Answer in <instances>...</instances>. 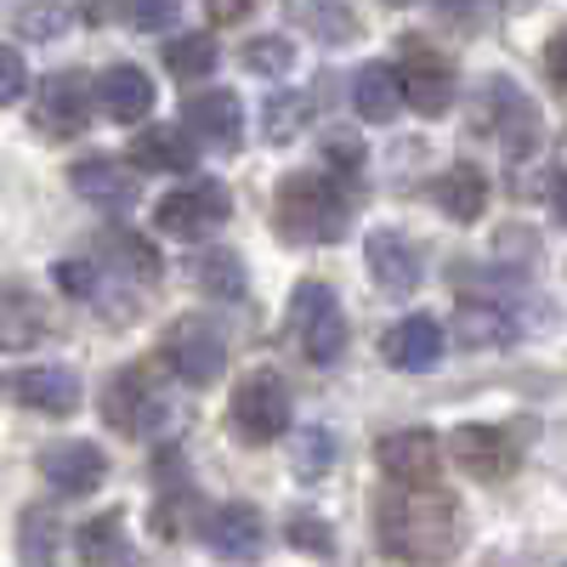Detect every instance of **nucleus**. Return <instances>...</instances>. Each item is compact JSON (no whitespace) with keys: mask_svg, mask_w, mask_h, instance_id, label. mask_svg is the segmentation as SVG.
Listing matches in <instances>:
<instances>
[{"mask_svg":"<svg viewBox=\"0 0 567 567\" xmlns=\"http://www.w3.org/2000/svg\"><path fill=\"white\" fill-rule=\"evenodd\" d=\"M40 477L63 499L91 494V488H103V477H109V454L97 443H52V449H40Z\"/></svg>","mask_w":567,"mask_h":567,"instance_id":"ddd939ff","label":"nucleus"},{"mask_svg":"<svg viewBox=\"0 0 567 567\" xmlns=\"http://www.w3.org/2000/svg\"><path fill=\"white\" fill-rule=\"evenodd\" d=\"M97 109L114 125H142L154 114V80L142 74L136 63H109L103 80H97Z\"/></svg>","mask_w":567,"mask_h":567,"instance_id":"f3484780","label":"nucleus"},{"mask_svg":"<svg viewBox=\"0 0 567 567\" xmlns=\"http://www.w3.org/2000/svg\"><path fill=\"white\" fill-rule=\"evenodd\" d=\"M403 97H409L414 114H443L449 97H454V69H449V58L414 45V52L403 58Z\"/></svg>","mask_w":567,"mask_h":567,"instance_id":"aec40b11","label":"nucleus"},{"mask_svg":"<svg viewBox=\"0 0 567 567\" xmlns=\"http://www.w3.org/2000/svg\"><path fill=\"white\" fill-rule=\"evenodd\" d=\"M290 465H296V477H323V471L336 465V432H329V425H307L296 437Z\"/></svg>","mask_w":567,"mask_h":567,"instance_id":"c85d7f7f","label":"nucleus"},{"mask_svg":"<svg viewBox=\"0 0 567 567\" xmlns=\"http://www.w3.org/2000/svg\"><path fill=\"white\" fill-rule=\"evenodd\" d=\"M267 120V142H296L301 125H312V91H278L261 109Z\"/></svg>","mask_w":567,"mask_h":567,"instance_id":"bb28decb","label":"nucleus"},{"mask_svg":"<svg viewBox=\"0 0 567 567\" xmlns=\"http://www.w3.org/2000/svg\"><path fill=\"white\" fill-rule=\"evenodd\" d=\"M7 398L23 403V409H40V414H74L80 409V381L58 363H29V369H12L7 374Z\"/></svg>","mask_w":567,"mask_h":567,"instance_id":"2eb2a0df","label":"nucleus"},{"mask_svg":"<svg viewBox=\"0 0 567 567\" xmlns=\"http://www.w3.org/2000/svg\"><path fill=\"white\" fill-rule=\"evenodd\" d=\"M109 250L120 256L125 272H142V278H159V256L136 239V233H109Z\"/></svg>","mask_w":567,"mask_h":567,"instance_id":"473e14b6","label":"nucleus"},{"mask_svg":"<svg viewBox=\"0 0 567 567\" xmlns=\"http://www.w3.org/2000/svg\"><path fill=\"white\" fill-rule=\"evenodd\" d=\"M449 460L460 471H471L477 483H494V477H511L516 471V443H511V432H499V425H454Z\"/></svg>","mask_w":567,"mask_h":567,"instance_id":"f8f14e48","label":"nucleus"},{"mask_svg":"<svg viewBox=\"0 0 567 567\" xmlns=\"http://www.w3.org/2000/svg\"><path fill=\"white\" fill-rule=\"evenodd\" d=\"M386 7H409V0H386Z\"/></svg>","mask_w":567,"mask_h":567,"instance_id":"a19ab883","label":"nucleus"},{"mask_svg":"<svg viewBox=\"0 0 567 567\" xmlns=\"http://www.w3.org/2000/svg\"><path fill=\"white\" fill-rule=\"evenodd\" d=\"M159 352H165L171 374H176V381H187V386H210L216 374L227 369V341H221V329H216L210 318H199V312L176 318V323L165 329Z\"/></svg>","mask_w":567,"mask_h":567,"instance_id":"39448f33","label":"nucleus"},{"mask_svg":"<svg viewBox=\"0 0 567 567\" xmlns=\"http://www.w3.org/2000/svg\"><path fill=\"white\" fill-rule=\"evenodd\" d=\"M550 210H556V216H561V227H567V171L550 182Z\"/></svg>","mask_w":567,"mask_h":567,"instance_id":"58836bf2","label":"nucleus"},{"mask_svg":"<svg viewBox=\"0 0 567 567\" xmlns=\"http://www.w3.org/2000/svg\"><path fill=\"white\" fill-rule=\"evenodd\" d=\"M131 165L154 171V176H182V171H199V148L176 125H142L131 136Z\"/></svg>","mask_w":567,"mask_h":567,"instance_id":"6ab92c4d","label":"nucleus"},{"mask_svg":"<svg viewBox=\"0 0 567 567\" xmlns=\"http://www.w3.org/2000/svg\"><path fill=\"white\" fill-rule=\"evenodd\" d=\"M245 7H250V0H210V12H216L221 23H227V18H239Z\"/></svg>","mask_w":567,"mask_h":567,"instance_id":"ea45409f","label":"nucleus"},{"mask_svg":"<svg viewBox=\"0 0 567 567\" xmlns=\"http://www.w3.org/2000/svg\"><path fill=\"white\" fill-rule=\"evenodd\" d=\"M437 205H443V216L449 221H460V227H471L483 210H488V176L471 165V159H460V165H449V176L437 182Z\"/></svg>","mask_w":567,"mask_h":567,"instance_id":"b1692460","label":"nucleus"},{"mask_svg":"<svg viewBox=\"0 0 567 567\" xmlns=\"http://www.w3.org/2000/svg\"><path fill=\"white\" fill-rule=\"evenodd\" d=\"M63 23H69L63 0H29V7L12 12V34H23V40H52V34H63Z\"/></svg>","mask_w":567,"mask_h":567,"instance_id":"c756f323","label":"nucleus"},{"mask_svg":"<svg viewBox=\"0 0 567 567\" xmlns=\"http://www.w3.org/2000/svg\"><path fill=\"white\" fill-rule=\"evenodd\" d=\"M23 528H34L40 539H23L18 556H23V561H52V545H58V539H52V528H58L52 516H45V511H29V516H23Z\"/></svg>","mask_w":567,"mask_h":567,"instance_id":"f704fd0d","label":"nucleus"},{"mask_svg":"<svg viewBox=\"0 0 567 567\" xmlns=\"http://www.w3.org/2000/svg\"><path fill=\"white\" fill-rule=\"evenodd\" d=\"M109 420L120 425V432L154 437V432H165V420H171V398L154 392L136 369H120L114 381H109Z\"/></svg>","mask_w":567,"mask_h":567,"instance_id":"4468645a","label":"nucleus"},{"mask_svg":"<svg viewBox=\"0 0 567 567\" xmlns=\"http://www.w3.org/2000/svg\"><path fill=\"white\" fill-rule=\"evenodd\" d=\"M477 125L494 131L511 154H523L528 142L539 136V109H534L511 80H488V85H483V97H477Z\"/></svg>","mask_w":567,"mask_h":567,"instance_id":"1a4fd4ad","label":"nucleus"},{"mask_svg":"<svg viewBox=\"0 0 567 567\" xmlns=\"http://www.w3.org/2000/svg\"><path fill=\"white\" fill-rule=\"evenodd\" d=\"M58 284L69 296H97V267L91 261H58Z\"/></svg>","mask_w":567,"mask_h":567,"instance_id":"e433bc0d","label":"nucleus"},{"mask_svg":"<svg viewBox=\"0 0 567 567\" xmlns=\"http://www.w3.org/2000/svg\"><path fill=\"white\" fill-rule=\"evenodd\" d=\"M205 539L216 556H233V561H250L267 539V523H261V511L256 505H221L210 511V523H205Z\"/></svg>","mask_w":567,"mask_h":567,"instance_id":"412c9836","label":"nucleus"},{"mask_svg":"<svg viewBox=\"0 0 567 567\" xmlns=\"http://www.w3.org/2000/svg\"><path fill=\"white\" fill-rule=\"evenodd\" d=\"M284 534H290V545L307 550V556H336V534H329V523L312 511H296L290 523H284Z\"/></svg>","mask_w":567,"mask_h":567,"instance_id":"2f4dec72","label":"nucleus"},{"mask_svg":"<svg viewBox=\"0 0 567 567\" xmlns=\"http://www.w3.org/2000/svg\"><path fill=\"white\" fill-rule=\"evenodd\" d=\"M454 336H460V347H471V352H499V347L516 341V318H511V307H499V301H460Z\"/></svg>","mask_w":567,"mask_h":567,"instance_id":"5701e85b","label":"nucleus"},{"mask_svg":"<svg viewBox=\"0 0 567 567\" xmlns=\"http://www.w3.org/2000/svg\"><path fill=\"white\" fill-rule=\"evenodd\" d=\"M194 284H199L210 301H239L250 278H245V261L233 256V250H205L194 261Z\"/></svg>","mask_w":567,"mask_h":567,"instance_id":"a878e982","label":"nucleus"},{"mask_svg":"<svg viewBox=\"0 0 567 567\" xmlns=\"http://www.w3.org/2000/svg\"><path fill=\"white\" fill-rule=\"evenodd\" d=\"M290 409H296L290 381L261 363L233 386V432H239L245 443H278L284 432H290Z\"/></svg>","mask_w":567,"mask_h":567,"instance_id":"20e7f679","label":"nucleus"},{"mask_svg":"<svg viewBox=\"0 0 567 567\" xmlns=\"http://www.w3.org/2000/svg\"><path fill=\"white\" fill-rule=\"evenodd\" d=\"M363 261H369V278L381 284L386 296H414V290H420V278H425V267H420V245L403 239L398 227H374L369 239H363Z\"/></svg>","mask_w":567,"mask_h":567,"instance_id":"9b49d317","label":"nucleus"},{"mask_svg":"<svg viewBox=\"0 0 567 567\" xmlns=\"http://www.w3.org/2000/svg\"><path fill=\"white\" fill-rule=\"evenodd\" d=\"M23 85H29L23 52H18V45H7V52H0V97H7V103H18V97H23Z\"/></svg>","mask_w":567,"mask_h":567,"instance_id":"c9c22d12","label":"nucleus"},{"mask_svg":"<svg viewBox=\"0 0 567 567\" xmlns=\"http://www.w3.org/2000/svg\"><path fill=\"white\" fill-rule=\"evenodd\" d=\"M381 471L403 488H432L437 471H443V443L437 432H425V425H409V432H386L381 449H374Z\"/></svg>","mask_w":567,"mask_h":567,"instance_id":"0eeeda50","label":"nucleus"},{"mask_svg":"<svg viewBox=\"0 0 567 567\" xmlns=\"http://www.w3.org/2000/svg\"><path fill=\"white\" fill-rule=\"evenodd\" d=\"M454 505L432 499L425 488H403L381 499V545L392 556H443L454 550Z\"/></svg>","mask_w":567,"mask_h":567,"instance_id":"f03ea898","label":"nucleus"},{"mask_svg":"<svg viewBox=\"0 0 567 567\" xmlns=\"http://www.w3.org/2000/svg\"><path fill=\"white\" fill-rule=\"evenodd\" d=\"M233 216V194L221 182H187V187H176V194H165L159 199V233H171V239H182V245H199V239H210V233H221V221Z\"/></svg>","mask_w":567,"mask_h":567,"instance_id":"423d86ee","label":"nucleus"},{"mask_svg":"<svg viewBox=\"0 0 567 567\" xmlns=\"http://www.w3.org/2000/svg\"><path fill=\"white\" fill-rule=\"evenodd\" d=\"M403 103H409V97H403V69H392V63H363V69L352 74V109H358V120L386 125Z\"/></svg>","mask_w":567,"mask_h":567,"instance_id":"4be33fe9","label":"nucleus"},{"mask_svg":"<svg viewBox=\"0 0 567 567\" xmlns=\"http://www.w3.org/2000/svg\"><path fill=\"white\" fill-rule=\"evenodd\" d=\"M381 352H386V363L403 369V374L437 369V363H443V323L425 318V312H409L403 323H392L386 336H381Z\"/></svg>","mask_w":567,"mask_h":567,"instance_id":"dca6fc26","label":"nucleus"},{"mask_svg":"<svg viewBox=\"0 0 567 567\" xmlns=\"http://www.w3.org/2000/svg\"><path fill=\"white\" fill-rule=\"evenodd\" d=\"M245 69H250V74H267V80H284V74L296 69V45L284 40V34L250 40V45H245Z\"/></svg>","mask_w":567,"mask_h":567,"instance_id":"7c9ffc66","label":"nucleus"},{"mask_svg":"<svg viewBox=\"0 0 567 567\" xmlns=\"http://www.w3.org/2000/svg\"><path fill=\"white\" fill-rule=\"evenodd\" d=\"M545 74L556 80V91H567V29L545 45Z\"/></svg>","mask_w":567,"mask_h":567,"instance_id":"4c0bfd02","label":"nucleus"},{"mask_svg":"<svg viewBox=\"0 0 567 567\" xmlns=\"http://www.w3.org/2000/svg\"><path fill=\"white\" fill-rule=\"evenodd\" d=\"M165 69L176 80H205L216 69V40L210 34H176V40H165Z\"/></svg>","mask_w":567,"mask_h":567,"instance_id":"cd10ccee","label":"nucleus"},{"mask_svg":"<svg viewBox=\"0 0 567 567\" xmlns=\"http://www.w3.org/2000/svg\"><path fill=\"white\" fill-rule=\"evenodd\" d=\"M125 18L142 29V34H165L176 23V0H125Z\"/></svg>","mask_w":567,"mask_h":567,"instance_id":"72a5a7b5","label":"nucleus"},{"mask_svg":"<svg viewBox=\"0 0 567 567\" xmlns=\"http://www.w3.org/2000/svg\"><path fill=\"white\" fill-rule=\"evenodd\" d=\"M69 187L85 199V205H97V210H131L136 205V165L131 154L114 159V154H85L74 171H69Z\"/></svg>","mask_w":567,"mask_h":567,"instance_id":"9d476101","label":"nucleus"},{"mask_svg":"<svg viewBox=\"0 0 567 567\" xmlns=\"http://www.w3.org/2000/svg\"><path fill=\"white\" fill-rule=\"evenodd\" d=\"M74 545H80V561H103V567L131 561V534H125V516L120 511L91 516V523L74 534Z\"/></svg>","mask_w":567,"mask_h":567,"instance_id":"393cba45","label":"nucleus"},{"mask_svg":"<svg viewBox=\"0 0 567 567\" xmlns=\"http://www.w3.org/2000/svg\"><path fill=\"white\" fill-rule=\"evenodd\" d=\"M85 114H91V103H85V74L63 69V74H45V80H40L34 131H40L45 142H69V136H80V131H85Z\"/></svg>","mask_w":567,"mask_h":567,"instance_id":"6e6552de","label":"nucleus"},{"mask_svg":"<svg viewBox=\"0 0 567 567\" xmlns=\"http://www.w3.org/2000/svg\"><path fill=\"white\" fill-rule=\"evenodd\" d=\"M272 227L290 245H336L347 233V187L336 171H296L284 176L272 199Z\"/></svg>","mask_w":567,"mask_h":567,"instance_id":"f257e3e1","label":"nucleus"},{"mask_svg":"<svg viewBox=\"0 0 567 567\" xmlns=\"http://www.w3.org/2000/svg\"><path fill=\"white\" fill-rule=\"evenodd\" d=\"M290 336L301 347V358L312 369H329V363H341L347 352V312L336 301V290L329 284H296V296H290Z\"/></svg>","mask_w":567,"mask_h":567,"instance_id":"7ed1b4c3","label":"nucleus"},{"mask_svg":"<svg viewBox=\"0 0 567 567\" xmlns=\"http://www.w3.org/2000/svg\"><path fill=\"white\" fill-rule=\"evenodd\" d=\"M182 120L194 125V136H205L210 148H221V154H233L245 142V103H239V91H199V97L182 109Z\"/></svg>","mask_w":567,"mask_h":567,"instance_id":"a211bd4d","label":"nucleus"}]
</instances>
